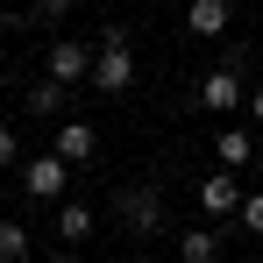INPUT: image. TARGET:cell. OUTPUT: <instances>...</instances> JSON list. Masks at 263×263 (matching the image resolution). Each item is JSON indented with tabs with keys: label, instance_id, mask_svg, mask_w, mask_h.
I'll return each instance as SVG.
<instances>
[{
	"label": "cell",
	"instance_id": "cell-1",
	"mask_svg": "<svg viewBox=\"0 0 263 263\" xmlns=\"http://www.w3.org/2000/svg\"><path fill=\"white\" fill-rule=\"evenodd\" d=\"M86 86H100V92H128L135 86V50H128L121 29H107V43L92 50V79Z\"/></svg>",
	"mask_w": 263,
	"mask_h": 263
},
{
	"label": "cell",
	"instance_id": "cell-2",
	"mask_svg": "<svg viewBox=\"0 0 263 263\" xmlns=\"http://www.w3.org/2000/svg\"><path fill=\"white\" fill-rule=\"evenodd\" d=\"M114 220H121L128 235H164V228H171L164 199H157L149 185H121V192H114Z\"/></svg>",
	"mask_w": 263,
	"mask_h": 263
},
{
	"label": "cell",
	"instance_id": "cell-3",
	"mask_svg": "<svg viewBox=\"0 0 263 263\" xmlns=\"http://www.w3.org/2000/svg\"><path fill=\"white\" fill-rule=\"evenodd\" d=\"M199 107H206V114H242V107H249V92H242V79H235V57L199 79Z\"/></svg>",
	"mask_w": 263,
	"mask_h": 263
},
{
	"label": "cell",
	"instance_id": "cell-4",
	"mask_svg": "<svg viewBox=\"0 0 263 263\" xmlns=\"http://www.w3.org/2000/svg\"><path fill=\"white\" fill-rule=\"evenodd\" d=\"M64 185H71V164H64L57 149L22 164V192H29V199H64Z\"/></svg>",
	"mask_w": 263,
	"mask_h": 263
},
{
	"label": "cell",
	"instance_id": "cell-5",
	"mask_svg": "<svg viewBox=\"0 0 263 263\" xmlns=\"http://www.w3.org/2000/svg\"><path fill=\"white\" fill-rule=\"evenodd\" d=\"M43 71L57 79V86H79V79H92V50L71 43V36H57V43L43 50Z\"/></svg>",
	"mask_w": 263,
	"mask_h": 263
},
{
	"label": "cell",
	"instance_id": "cell-6",
	"mask_svg": "<svg viewBox=\"0 0 263 263\" xmlns=\"http://www.w3.org/2000/svg\"><path fill=\"white\" fill-rule=\"evenodd\" d=\"M242 199H249V192H242V185H235V171H206V178H199V206H206V214H228V220H235V214H242Z\"/></svg>",
	"mask_w": 263,
	"mask_h": 263
},
{
	"label": "cell",
	"instance_id": "cell-7",
	"mask_svg": "<svg viewBox=\"0 0 263 263\" xmlns=\"http://www.w3.org/2000/svg\"><path fill=\"white\" fill-rule=\"evenodd\" d=\"M228 22H235V0H192L185 7V29L192 36H228Z\"/></svg>",
	"mask_w": 263,
	"mask_h": 263
},
{
	"label": "cell",
	"instance_id": "cell-8",
	"mask_svg": "<svg viewBox=\"0 0 263 263\" xmlns=\"http://www.w3.org/2000/svg\"><path fill=\"white\" fill-rule=\"evenodd\" d=\"M92 149H100L92 121H57V157L64 164H92Z\"/></svg>",
	"mask_w": 263,
	"mask_h": 263
},
{
	"label": "cell",
	"instance_id": "cell-9",
	"mask_svg": "<svg viewBox=\"0 0 263 263\" xmlns=\"http://www.w3.org/2000/svg\"><path fill=\"white\" fill-rule=\"evenodd\" d=\"M214 157H220V171H242V164L256 157V135H249V128H235V121H228V128L214 135Z\"/></svg>",
	"mask_w": 263,
	"mask_h": 263
},
{
	"label": "cell",
	"instance_id": "cell-10",
	"mask_svg": "<svg viewBox=\"0 0 263 263\" xmlns=\"http://www.w3.org/2000/svg\"><path fill=\"white\" fill-rule=\"evenodd\" d=\"M178 256L185 263H214L220 256V228H185V235H178Z\"/></svg>",
	"mask_w": 263,
	"mask_h": 263
},
{
	"label": "cell",
	"instance_id": "cell-11",
	"mask_svg": "<svg viewBox=\"0 0 263 263\" xmlns=\"http://www.w3.org/2000/svg\"><path fill=\"white\" fill-rule=\"evenodd\" d=\"M86 235H92V206H79V199H64V206H57V242H71V249H79Z\"/></svg>",
	"mask_w": 263,
	"mask_h": 263
},
{
	"label": "cell",
	"instance_id": "cell-12",
	"mask_svg": "<svg viewBox=\"0 0 263 263\" xmlns=\"http://www.w3.org/2000/svg\"><path fill=\"white\" fill-rule=\"evenodd\" d=\"M29 114H43V121H57V114H64V86H57V79H43V86H29Z\"/></svg>",
	"mask_w": 263,
	"mask_h": 263
},
{
	"label": "cell",
	"instance_id": "cell-13",
	"mask_svg": "<svg viewBox=\"0 0 263 263\" xmlns=\"http://www.w3.org/2000/svg\"><path fill=\"white\" fill-rule=\"evenodd\" d=\"M0 263H29V228L22 220H0Z\"/></svg>",
	"mask_w": 263,
	"mask_h": 263
},
{
	"label": "cell",
	"instance_id": "cell-14",
	"mask_svg": "<svg viewBox=\"0 0 263 263\" xmlns=\"http://www.w3.org/2000/svg\"><path fill=\"white\" fill-rule=\"evenodd\" d=\"M235 220H242V228H249V235L263 242V192H249V199H242V214H235Z\"/></svg>",
	"mask_w": 263,
	"mask_h": 263
},
{
	"label": "cell",
	"instance_id": "cell-15",
	"mask_svg": "<svg viewBox=\"0 0 263 263\" xmlns=\"http://www.w3.org/2000/svg\"><path fill=\"white\" fill-rule=\"evenodd\" d=\"M71 7H79V0H36V7H29V22H64Z\"/></svg>",
	"mask_w": 263,
	"mask_h": 263
},
{
	"label": "cell",
	"instance_id": "cell-16",
	"mask_svg": "<svg viewBox=\"0 0 263 263\" xmlns=\"http://www.w3.org/2000/svg\"><path fill=\"white\" fill-rule=\"evenodd\" d=\"M0 171H22V142H14V128H0Z\"/></svg>",
	"mask_w": 263,
	"mask_h": 263
},
{
	"label": "cell",
	"instance_id": "cell-17",
	"mask_svg": "<svg viewBox=\"0 0 263 263\" xmlns=\"http://www.w3.org/2000/svg\"><path fill=\"white\" fill-rule=\"evenodd\" d=\"M242 114H249V121H256V128H263V86L249 92V107H242Z\"/></svg>",
	"mask_w": 263,
	"mask_h": 263
},
{
	"label": "cell",
	"instance_id": "cell-18",
	"mask_svg": "<svg viewBox=\"0 0 263 263\" xmlns=\"http://www.w3.org/2000/svg\"><path fill=\"white\" fill-rule=\"evenodd\" d=\"M50 263H79V256H71V242H64V249H57V256H50Z\"/></svg>",
	"mask_w": 263,
	"mask_h": 263
}]
</instances>
